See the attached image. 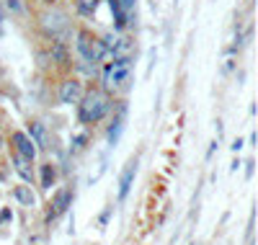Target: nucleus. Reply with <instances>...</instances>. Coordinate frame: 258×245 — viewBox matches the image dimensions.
I'll return each mask as SVG.
<instances>
[{"mask_svg": "<svg viewBox=\"0 0 258 245\" xmlns=\"http://www.w3.org/2000/svg\"><path fill=\"white\" fill-rule=\"evenodd\" d=\"M214 129H217V140L222 142V135H225V124H222V119L214 121Z\"/></svg>", "mask_w": 258, "mask_h": 245, "instance_id": "27", "label": "nucleus"}, {"mask_svg": "<svg viewBox=\"0 0 258 245\" xmlns=\"http://www.w3.org/2000/svg\"><path fill=\"white\" fill-rule=\"evenodd\" d=\"M232 75H235V83H238V85H245V80H248V70L245 68H238Z\"/></svg>", "mask_w": 258, "mask_h": 245, "instance_id": "22", "label": "nucleus"}, {"mask_svg": "<svg viewBox=\"0 0 258 245\" xmlns=\"http://www.w3.org/2000/svg\"><path fill=\"white\" fill-rule=\"evenodd\" d=\"M238 62H240V57H225V62H222V75H232L235 70H238Z\"/></svg>", "mask_w": 258, "mask_h": 245, "instance_id": "19", "label": "nucleus"}, {"mask_svg": "<svg viewBox=\"0 0 258 245\" xmlns=\"http://www.w3.org/2000/svg\"><path fill=\"white\" fill-rule=\"evenodd\" d=\"M243 165H245V181H250L253 173H255V160H253V158H248Z\"/></svg>", "mask_w": 258, "mask_h": 245, "instance_id": "23", "label": "nucleus"}, {"mask_svg": "<svg viewBox=\"0 0 258 245\" xmlns=\"http://www.w3.org/2000/svg\"><path fill=\"white\" fill-rule=\"evenodd\" d=\"M6 140H8L11 150H16L18 155H24V158H29V160H36L39 150H36V145L31 142V137L24 129H11V135H6Z\"/></svg>", "mask_w": 258, "mask_h": 245, "instance_id": "10", "label": "nucleus"}, {"mask_svg": "<svg viewBox=\"0 0 258 245\" xmlns=\"http://www.w3.org/2000/svg\"><path fill=\"white\" fill-rule=\"evenodd\" d=\"M73 47H75V54L78 59L83 62H91V65H106L111 62V52L106 49V44L101 41V36L96 31H91L88 26H78L75 34H73Z\"/></svg>", "mask_w": 258, "mask_h": 245, "instance_id": "3", "label": "nucleus"}, {"mask_svg": "<svg viewBox=\"0 0 258 245\" xmlns=\"http://www.w3.org/2000/svg\"><path fill=\"white\" fill-rule=\"evenodd\" d=\"M36 183H39L36 189H39L41 194H49V191L59 183V165H57L52 158L36 163Z\"/></svg>", "mask_w": 258, "mask_h": 245, "instance_id": "9", "label": "nucleus"}, {"mask_svg": "<svg viewBox=\"0 0 258 245\" xmlns=\"http://www.w3.org/2000/svg\"><path fill=\"white\" fill-rule=\"evenodd\" d=\"M155 65H158V47H153V49L147 52V70H145V78H150V75H153Z\"/></svg>", "mask_w": 258, "mask_h": 245, "instance_id": "18", "label": "nucleus"}, {"mask_svg": "<svg viewBox=\"0 0 258 245\" xmlns=\"http://www.w3.org/2000/svg\"><path fill=\"white\" fill-rule=\"evenodd\" d=\"M47 59H49V68L62 73V75H68L73 70V47L68 41H59V39H52L47 41Z\"/></svg>", "mask_w": 258, "mask_h": 245, "instance_id": "6", "label": "nucleus"}, {"mask_svg": "<svg viewBox=\"0 0 258 245\" xmlns=\"http://www.w3.org/2000/svg\"><path fill=\"white\" fill-rule=\"evenodd\" d=\"M3 11L11 18H31L34 16L31 0H3Z\"/></svg>", "mask_w": 258, "mask_h": 245, "instance_id": "13", "label": "nucleus"}, {"mask_svg": "<svg viewBox=\"0 0 258 245\" xmlns=\"http://www.w3.org/2000/svg\"><path fill=\"white\" fill-rule=\"evenodd\" d=\"M124 11H137V0H119Z\"/></svg>", "mask_w": 258, "mask_h": 245, "instance_id": "26", "label": "nucleus"}, {"mask_svg": "<svg viewBox=\"0 0 258 245\" xmlns=\"http://www.w3.org/2000/svg\"><path fill=\"white\" fill-rule=\"evenodd\" d=\"M34 21H36V29H39V34L44 36L47 41H52V39L68 41V36H70V34H75L70 13H68V11H62L59 6L39 8V11L34 13ZM68 44H70V41H68Z\"/></svg>", "mask_w": 258, "mask_h": 245, "instance_id": "2", "label": "nucleus"}, {"mask_svg": "<svg viewBox=\"0 0 258 245\" xmlns=\"http://www.w3.org/2000/svg\"><path fill=\"white\" fill-rule=\"evenodd\" d=\"M24 132L31 137V142L36 145V150H39V152H49V150H52V135H49V127H47L44 121H41L39 116H29V119H26Z\"/></svg>", "mask_w": 258, "mask_h": 245, "instance_id": "8", "label": "nucleus"}, {"mask_svg": "<svg viewBox=\"0 0 258 245\" xmlns=\"http://www.w3.org/2000/svg\"><path fill=\"white\" fill-rule=\"evenodd\" d=\"M137 173H140V155H132L126 163H124V168H121V173H119V181H116V202L119 204H124L126 199H129V194H132V186H135V178H137Z\"/></svg>", "mask_w": 258, "mask_h": 245, "instance_id": "7", "label": "nucleus"}, {"mask_svg": "<svg viewBox=\"0 0 258 245\" xmlns=\"http://www.w3.org/2000/svg\"><path fill=\"white\" fill-rule=\"evenodd\" d=\"M248 3H253V0H248Z\"/></svg>", "mask_w": 258, "mask_h": 245, "instance_id": "32", "label": "nucleus"}, {"mask_svg": "<svg viewBox=\"0 0 258 245\" xmlns=\"http://www.w3.org/2000/svg\"><path fill=\"white\" fill-rule=\"evenodd\" d=\"M39 8H49V6H59V0H36Z\"/></svg>", "mask_w": 258, "mask_h": 245, "instance_id": "28", "label": "nucleus"}, {"mask_svg": "<svg viewBox=\"0 0 258 245\" xmlns=\"http://www.w3.org/2000/svg\"><path fill=\"white\" fill-rule=\"evenodd\" d=\"M240 165H243L240 155H235V158H232V163H230V173H238V170H240Z\"/></svg>", "mask_w": 258, "mask_h": 245, "instance_id": "25", "label": "nucleus"}, {"mask_svg": "<svg viewBox=\"0 0 258 245\" xmlns=\"http://www.w3.org/2000/svg\"><path fill=\"white\" fill-rule=\"evenodd\" d=\"M47 240H49V230L44 225H41V227H31L26 232V245H47Z\"/></svg>", "mask_w": 258, "mask_h": 245, "instance_id": "15", "label": "nucleus"}, {"mask_svg": "<svg viewBox=\"0 0 258 245\" xmlns=\"http://www.w3.org/2000/svg\"><path fill=\"white\" fill-rule=\"evenodd\" d=\"M6 34V11H3V6H0V36Z\"/></svg>", "mask_w": 258, "mask_h": 245, "instance_id": "29", "label": "nucleus"}, {"mask_svg": "<svg viewBox=\"0 0 258 245\" xmlns=\"http://www.w3.org/2000/svg\"><path fill=\"white\" fill-rule=\"evenodd\" d=\"M8 158H11L13 170L21 175V181L34 186V181H36V160L24 158V155H18V152H16V150H11V147H8Z\"/></svg>", "mask_w": 258, "mask_h": 245, "instance_id": "11", "label": "nucleus"}, {"mask_svg": "<svg viewBox=\"0 0 258 245\" xmlns=\"http://www.w3.org/2000/svg\"><path fill=\"white\" fill-rule=\"evenodd\" d=\"M11 199L18 204V207H24V209H36L39 207V199H36V191L31 183H13L11 186Z\"/></svg>", "mask_w": 258, "mask_h": 245, "instance_id": "12", "label": "nucleus"}, {"mask_svg": "<svg viewBox=\"0 0 258 245\" xmlns=\"http://www.w3.org/2000/svg\"><path fill=\"white\" fill-rule=\"evenodd\" d=\"M243 147H245V140H243V137H235V140H232V145H230L232 155H240V152H243Z\"/></svg>", "mask_w": 258, "mask_h": 245, "instance_id": "21", "label": "nucleus"}, {"mask_svg": "<svg viewBox=\"0 0 258 245\" xmlns=\"http://www.w3.org/2000/svg\"><path fill=\"white\" fill-rule=\"evenodd\" d=\"M0 132H6V129H3V116H0Z\"/></svg>", "mask_w": 258, "mask_h": 245, "instance_id": "31", "label": "nucleus"}, {"mask_svg": "<svg viewBox=\"0 0 258 245\" xmlns=\"http://www.w3.org/2000/svg\"><path fill=\"white\" fill-rule=\"evenodd\" d=\"M6 222H13V212H11V207H3V209H0V225H6Z\"/></svg>", "mask_w": 258, "mask_h": 245, "instance_id": "24", "label": "nucleus"}, {"mask_svg": "<svg viewBox=\"0 0 258 245\" xmlns=\"http://www.w3.org/2000/svg\"><path fill=\"white\" fill-rule=\"evenodd\" d=\"M217 150H220V140H212V142H209V147H207L204 160H207V163H212V158H214V152H217Z\"/></svg>", "mask_w": 258, "mask_h": 245, "instance_id": "20", "label": "nucleus"}, {"mask_svg": "<svg viewBox=\"0 0 258 245\" xmlns=\"http://www.w3.org/2000/svg\"><path fill=\"white\" fill-rule=\"evenodd\" d=\"M91 142H93V137H91V129H85V127H83L80 132H75V135L70 137V155L85 152Z\"/></svg>", "mask_w": 258, "mask_h": 245, "instance_id": "14", "label": "nucleus"}, {"mask_svg": "<svg viewBox=\"0 0 258 245\" xmlns=\"http://www.w3.org/2000/svg\"><path fill=\"white\" fill-rule=\"evenodd\" d=\"M73 202H75V186L73 183L70 186H57L52 191V199L47 202V209H44V227L52 230L57 225V219L70 212Z\"/></svg>", "mask_w": 258, "mask_h": 245, "instance_id": "4", "label": "nucleus"}, {"mask_svg": "<svg viewBox=\"0 0 258 245\" xmlns=\"http://www.w3.org/2000/svg\"><path fill=\"white\" fill-rule=\"evenodd\" d=\"M98 6H101V0H75V11L83 18H91L98 11Z\"/></svg>", "mask_w": 258, "mask_h": 245, "instance_id": "16", "label": "nucleus"}, {"mask_svg": "<svg viewBox=\"0 0 258 245\" xmlns=\"http://www.w3.org/2000/svg\"><path fill=\"white\" fill-rule=\"evenodd\" d=\"M255 145V132H250V137H248V147H253Z\"/></svg>", "mask_w": 258, "mask_h": 245, "instance_id": "30", "label": "nucleus"}, {"mask_svg": "<svg viewBox=\"0 0 258 245\" xmlns=\"http://www.w3.org/2000/svg\"><path fill=\"white\" fill-rule=\"evenodd\" d=\"M111 217H114V204H106V207H103V212H101V214H98V219H96L98 230H106V227H109Z\"/></svg>", "mask_w": 258, "mask_h": 245, "instance_id": "17", "label": "nucleus"}, {"mask_svg": "<svg viewBox=\"0 0 258 245\" xmlns=\"http://www.w3.org/2000/svg\"><path fill=\"white\" fill-rule=\"evenodd\" d=\"M83 91H85V80H80L78 75L68 73L62 75L57 88H54V98H57V106H75L80 98H83Z\"/></svg>", "mask_w": 258, "mask_h": 245, "instance_id": "5", "label": "nucleus"}, {"mask_svg": "<svg viewBox=\"0 0 258 245\" xmlns=\"http://www.w3.org/2000/svg\"><path fill=\"white\" fill-rule=\"evenodd\" d=\"M111 101H114V96L106 93L98 85V80H88L85 83V91H83V98L75 103L78 124L91 129V127H98L101 121H106L111 114Z\"/></svg>", "mask_w": 258, "mask_h": 245, "instance_id": "1", "label": "nucleus"}]
</instances>
